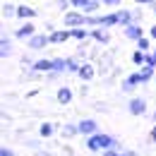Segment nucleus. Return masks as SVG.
Listing matches in <instances>:
<instances>
[{
  "instance_id": "31",
  "label": "nucleus",
  "mask_w": 156,
  "mask_h": 156,
  "mask_svg": "<svg viewBox=\"0 0 156 156\" xmlns=\"http://www.w3.org/2000/svg\"><path fill=\"white\" fill-rule=\"evenodd\" d=\"M101 2H103V5H108V7H118L122 0H101Z\"/></svg>"
},
{
  "instance_id": "23",
  "label": "nucleus",
  "mask_w": 156,
  "mask_h": 156,
  "mask_svg": "<svg viewBox=\"0 0 156 156\" xmlns=\"http://www.w3.org/2000/svg\"><path fill=\"white\" fill-rule=\"evenodd\" d=\"M2 17L5 20H10V17H17V5H12V2H2Z\"/></svg>"
},
{
  "instance_id": "30",
  "label": "nucleus",
  "mask_w": 156,
  "mask_h": 156,
  "mask_svg": "<svg viewBox=\"0 0 156 156\" xmlns=\"http://www.w3.org/2000/svg\"><path fill=\"white\" fill-rule=\"evenodd\" d=\"M0 156H17V154H15L10 147H2V149H0Z\"/></svg>"
},
{
  "instance_id": "38",
  "label": "nucleus",
  "mask_w": 156,
  "mask_h": 156,
  "mask_svg": "<svg viewBox=\"0 0 156 156\" xmlns=\"http://www.w3.org/2000/svg\"><path fill=\"white\" fill-rule=\"evenodd\" d=\"M149 53H151V60H154V62H156V48H151Z\"/></svg>"
},
{
  "instance_id": "35",
  "label": "nucleus",
  "mask_w": 156,
  "mask_h": 156,
  "mask_svg": "<svg viewBox=\"0 0 156 156\" xmlns=\"http://www.w3.org/2000/svg\"><path fill=\"white\" fill-rule=\"evenodd\" d=\"M22 65H34V60L29 58V55H24V58H22Z\"/></svg>"
},
{
  "instance_id": "4",
  "label": "nucleus",
  "mask_w": 156,
  "mask_h": 156,
  "mask_svg": "<svg viewBox=\"0 0 156 156\" xmlns=\"http://www.w3.org/2000/svg\"><path fill=\"white\" fill-rule=\"evenodd\" d=\"M62 22H65V27H84L87 24V15L82 12V10H72V12H65L62 15Z\"/></svg>"
},
{
  "instance_id": "27",
  "label": "nucleus",
  "mask_w": 156,
  "mask_h": 156,
  "mask_svg": "<svg viewBox=\"0 0 156 156\" xmlns=\"http://www.w3.org/2000/svg\"><path fill=\"white\" fill-rule=\"evenodd\" d=\"M70 2H72V10H84L89 0H70Z\"/></svg>"
},
{
  "instance_id": "13",
  "label": "nucleus",
  "mask_w": 156,
  "mask_h": 156,
  "mask_svg": "<svg viewBox=\"0 0 156 156\" xmlns=\"http://www.w3.org/2000/svg\"><path fill=\"white\" fill-rule=\"evenodd\" d=\"M77 77L82 79V82H91V79L96 77V65H94V62H82Z\"/></svg>"
},
{
  "instance_id": "26",
  "label": "nucleus",
  "mask_w": 156,
  "mask_h": 156,
  "mask_svg": "<svg viewBox=\"0 0 156 156\" xmlns=\"http://www.w3.org/2000/svg\"><path fill=\"white\" fill-rule=\"evenodd\" d=\"M151 36H149V34H144V36H142V39H137L135 43H137V48H142V51H151Z\"/></svg>"
},
{
  "instance_id": "7",
  "label": "nucleus",
  "mask_w": 156,
  "mask_h": 156,
  "mask_svg": "<svg viewBox=\"0 0 156 156\" xmlns=\"http://www.w3.org/2000/svg\"><path fill=\"white\" fill-rule=\"evenodd\" d=\"M34 34H36V27L31 24V20L24 22V24H20V27L15 29V39H17V41H29Z\"/></svg>"
},
{
  "instance_id": "2",
  "label": "nucleus",
  "mask_w": 156,
  "mask_h": 156,
  "mask_svg": "<svg viewBox=\"0 0 156 156\" xmlns=\"http://www.w3.org/2000/svg\"><path fill=\"white\" fill-rule=\"evenodd\" d=\"M127 113L130 115H147L149 113V103H147V98H142V96H132L130 101H127Z\"/></svg>"
},
{
  "instance_id": "34",
  "label": "nucleus",
  "mask_w": 156,
  "mask_h": 156,
  "mask_svg": "<svg viewBox=\"0 0 156 156\" xmlns=\"http://www.w3.org/2000/svg\"><path fill=\"white\" fill-rule=\"evenodd\" d=\"M135 2H137V5H154L156 0H135Z\"/></svg>"
},
{
  "instance_id": "19",
  "label": "nucleus",
  "mask_w": 156,
  "mask_h": 156,
  "mask_svg": "<svg viewBox=\"0 0 156 156\" xmlns=\"http://www.w3.org/2000/svg\"><path fill=\"white\" fill-rule=\"evenodd\" d=\"M60 135L65 137V139H75L79 135V125L77 122H65L62 127H60Z\"/></svg>"
},
{
  "instance_id": "22",
  "label": "nucleus",
  "mask_w": 156,
  "mask_h": 156,
  "mask_svg": "<svg viewBox=\"0 0 156 156\" xmlns=\"http://www.w3.org/2000/svg\"><path fill=\"white\" fill-rule=\"evenodd\" d=\"M118 12H120V24L118 27H127V24L135 22V10H118Z\"/></svg>"
},
{
  "instance_id": "12",
  "label": "nucleus",
  "mask_w": 156,
  "mask_h": 156,
  "mask_svg": "<svg viewBox=\"0 0 156 156\" xmlns=\"http://www.w3.org/2000/svg\"><path fill=\"white\" fill-rule=\"evenodd\" d=\"M72 98H75L72 87H60V89H55V101H58L60 106H70Z\"/></svg>"
},
{
  "instance_id": "41",
  "label": "nucleus",
  "mask_w": 156,
  "mask_h": 156,
  "mask_svg": "<svg viewBox=\"0 0 156 156\" xmlns=\"http://www.w3.org/2000/svg\"><path fill=\"white\" fill-rule=\"evenodd\" d=\"M154 89H156V77H154Z\"/></svg>"
},
{
  "instance_id": "33",
  "label": "nucleus",
  "mask_w": 156,
  "mask_h": 156,
  "mask_svg": "<svg viewBox=\"0 0 156 156\" xmlns=\"http://www.w3.org/2000/svg\"><path fill=\"white\" fill-rule=\"evenodd\" d=\"M149 139L156 144V122H154V127H151V132H149Z\"/></svg>"
},
{
  "instance_id": "6",
  "label": "nucleus",
  "mask_w": 156,
  "mask_h": 156,
  "mask_svg": "<svg viewBox=\"0 0 156 156\" xmlns=\"http://www.w3.org/2000/svg\"><path fill=\"white\" fill-rule=\"evenodd\" d=\"M27 46H29V51H43L46 46H51V39H48V34H41V31H36L31 39L27 41Z\"/></svg>"
},
{
  "instance_id": "14",
  "label": "nucleus",
  "mask_w": 156,
  "mask_h": 156,
  "mask_svg": "<svg viewBox=\"0 0 156 156\" xmlns=\"http://www.w3.org/2000/svg\"><path fill=\"white\" fill-rule=\"evenodd\" d=\"M55 132H58V125H55L53 120H46V122H41V125H39V137H41V139H51Z\"/></svg>"
},
{
  "instance_id": "17",
  "label": "nucleus",
  "mask_w": 156,
  "mask_h": 156,
  "mask_svg": "<svg viewBox=\"0 0 156 156\" xmlns=\"http://www.w3.org/2000/svg\"><path fill=\"white\" fill-rule=\"evenodd\" d=\"M70 31H72V39L79 41V43H84L87 39H91V29H89L87 24H84V27H72Z\"/></svg>"
},
{
  "instance_id": "21",
  "label": "nucleus",
  "mask_w": 156,
  "mask_h": 156,
  "mask_svg": "<svg viewBox=\"0 0 156 156\" xmlns=\"http://www.w3.org/2000/svg\"><path fill=\"white\" fill-rule=\"evenodd\" d=\"M147 58H149V51H142V48H137L135 53H132V65L142 67V65L147 62Z\"/></svg>"
},
{
  "instance_id": "20",
  "label": "nucleus",
  "mask_w": 156,
  "mask_h": 156,
  "mask_svg": "<svg viewBox=\"0 0 156 156\" xmlns=\"http://www.w3.org/2000/svg\"><path fill=\"white\" fill-rule=\"evenodd\" d=\"M10 55H12V41H10L7 34H2V39H0V58L7 60Z\"/></svg>"
},
{
  "instance_id": "25",
  "label": "nucleus",
  "mask_w": 156,
  "mask_h": 156,
  "mask_svg": "<svg viewBox=\"0 0 156 156\" xmlns=\"http://www.w3.org/2000/svg\"><path fill=\"white\" fill-rule=\"evenodd\" d=\"M101 5H103L101 0H89V2H87V7H84L82 12H84V15H96L98 10H101Z\"/></svg>"
},
{
  "instance_id": "11",
  "label": "nucleus",
  "mask_w": 156,
  "mask_h": 156,
  "mask_svg": "<svg viewBox=\"0 0 156 156\" xmlns=\"http://www.w3.org/2000/svg\"><path fill=\"white\" fill-rule=\"evenodd\" d=\"M122 34H125V39H127V41H137V39L144 36V29L139 27V22H132V24L122 27Z\"/></svg>"
},
{
  "instance_id": "39",
  "label": "nucleus",
  "mask_w": 156,
  "mask_h": 156,
  "mask_svg": "<svg viewBox=\"0 0 156 156\" xmlns=\"http://www.w3.org/2000/svg\"><path fill=\"white\" fill-rule=\"evenodd\" d=\"M151 7H154V17H156V2H154V5H151Z\"/></svg>"
},
{
  "instance_id": "8",
  "label": "nucleus",
  "mask_w": 156,
  "mask_h": 156,
  "mask_svg": "<svg viewBox=\"0 0 156 156\" xmlns=\"http://www.w3.org/2000/svg\"><path fill=\"white\" fill-rule=\"evenodd\" d=\"M91 29V39L101 43V46H108L111 43V31H108V27H89Z\"/></svg>"
},
{
  "instance_id": "1",
  "label": "nucleus",
  "mask_w": 156,
  "mask_h": 156,
  "mask_svg": "<svg viewBox=\"0 0 156 156\" xmlns=\"http://www.w3.org/2000/svg\"><path fill=\"white\" fill-rule=\"evenodd\" d=\"M84 147H87V151L89 154H101V151H106V149H118V151H122V144L118 142L113 135H106V132H94V135L84 137Z\"/></svg>"
},
{
  "instance_id": "37",
  "label": "nucleus",
  "mask_w": 156,
  "mask_h": 156,
  "mask_svg": "<svg viewBox=\"0 0 156 156\" xmlns=\"http://www.w3.org/2000/svg\"><path fill=\"white\" fill-rule=\"evenodd\" d=\"M149 36H151V39L156 41V24H154V27H151V29H149Z\"/></svg>"
},
{
  "instance_id": "28",
  "label": "nucleus",
  "mask_w": 156,
  "mask_h": 156,
  "mask_svg": "<svg viewBox=\"0 0 156 156\" xmlns=\"http://www.w3.org/2000/svg\"><path fill=\"white\" fill-rule=\"evenodd\" d=\"M58 7H60V10H70L72 2H70V0H58Z\"/></svg>"
},
{
  "instance_id": "9",
  "label": "nucleus",
  "mask_w": 156,
  "mask_h": 156,
  "mask_svg": "<svg viewBox=\"0 0 156 156\" xmlns=\"http://www.w3.org/2000/svg\"><path fill=\"white\" fill-rule=\"evenodd\" d=\"M48 39L53 46H60V43H65V41L72 39V31H70V27H65V29H53L51 34H48Z\"/></svg>"
},
{
  "instance_id": "15",
  "label": "nucleus",
  "mask_w": 156,
  "mask_h": 156,
  "mask_svg": "<svg viewBox=\"0 0 156 156\" xmlns=\"http://www.w3.org/2000/svg\"><path fill=\"white\" fill-rule=\"evenodd\" d=\"M36 15H39L36 7H31V5H17V20L29 22V20H34Z\"/></svg>"
},
{
  "instance_id": "16",
  "label": "nucleus",
  "mask_w": 156,
  "mask_h": 156,
  "mask_svg": "<svg viewBox=\"0 0 156 156\" xmlns=\"http://www.w3.org/2000/svg\"><path fill=\"white\" fill-rule=\"evenodd\" d=\"M51 65H53V58H39V60H34L31 70L39 72V75H48L51 72Z\"/></svg>"
},
{
  "instance_id": "32",
  "label": "nucleus",
  "mask_w": 156,
  "mask_h": 156,
  "mask_svg": "<svg viewBox=\"0 0 156 156\" xmlns=\"http://www.w3.org/2000/svg\"><path fill=\"white\" fill-rule=\"evenodd\" d=\"M120 156H139L135 151V149H122V151H120Z\"/></svg>"
},
{
  "instance_id": "10",
  "label": "nucleus",
  "mask_w": 156,
  "mask_h": 156,
  "mask_svg": "<svg viewBox=\"0 0 156 156\" xmlns=\"http://www.w3.org/2000/svg\"><path fill=\"white\" fill-rule=\"evenodd\" d=\"M79 135L82 137H89L94 135V132H98V122L94 120V118H84V120H79Z\"/></svg>"
},
{
  "instance_id": "29",
  "label": "nucleus",
  "mask_w": 156,
  "mask_h": 156,
  "mask_svg": "<svg viewBox=\"0 0 156 156\" xmlns=\"http://www.w3.org/2000/svg\"><path fill=\"white\" fill-rule=\"evenodd\" d=\"M98 156H120V151L118 149H106V151H101Z\"/></svg>"
},
{
  "instance_id": "18",
  "label": "nucleus",
  "mask_w": 156,
  "mask_h": 156,
  "mask_svg": "<svg viewBox=\"0 0 156 156\" xmlns=\"http://www.w3.org/2000/svg\"><path fill=\"white\" fill-rule=\"evenodd\" d=\"M139 75H142V82H144V84H147V82H154V77H156V65L144 62V65L139 67Z\"/></svg>"
},
{
  "instance_id": "24",
  "label": "nucleus",
  "mask_w": 156,
  "mask_h": 156,
  "mask_svg": "<svg viewBox=\"0 0 156 156\" xmlns=\"http://www.w3.org/2000/svg\"><path fill=\"white\" fill-rule=\"evenodd\" d=\"M79 67H82V62H79V55H72V58H67V72H70V75H77Z\"/></svg>"
},
{
  "instance_id": "40",
  "label": "nucleus",
  "mask_w": 156,
  "mask_h": 156,
  "mask_svg": "<svg viewBox=\"0 0 156 156\" xmlns=\"http://www.w3.org/2000/svg\"><path fill=\"white\" fill-rule=\"evenodd\" d=\"M151 118H154V122H156V113H154V115H151Z\"/></svg>"
},
{
  "instance_id": "36",
  "label": "nucleus",
  "mask_w": 156,
  "mask_h": 156,
  "mask_svg": "<svg viewBox=\"0 0 156 156\" xmlns=\"http://www.w3.org/2000/svg\"><path fill=\"white\" fill-rule=\"evenodd\" d=\"M34 156H53V154H51V151H41V149H36V154H34Z\"/></svg>"
},
{
  "instance_id": "3",
  "label": "nucleus",
  "mask_w": 156,
  "mask_h": 156,
  "mask_svg": "<svg viewBox=\"0 0 156 156\" xmlns=\"http://www.w3.org/2000/svg\"><path fill=\"white\" fill-rule=\"evenodd\" d=\"M144 82H142V75H139V70H135V72H130L127 77L120 82V91H125V94H130V91H135V89H139Z\"/></svg>"
},
{
  "instance_id": "5",
  "label": "nucleus",
  "mask_w": 156,
  "mask_h": 156,
  "mask_svg": "<svg viewBox=\"0 0 156 156\" xmlns=\"http://www.w3.org/2000/svg\"><path fill=\"white\" fill-rule=\"evenodd\" d=\"M62 75H67V58H53V65H51L48 79L53 82V79L62 77Z\"/></svg>"
}]
</instances>
